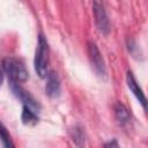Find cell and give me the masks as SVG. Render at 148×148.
<instances>
[{
  "label": "cell",
  "instance_id": "obj_7",
  "mask_svg": "<svg viewBox=\"0 0 148 148\" xmlns=\"http://www.w3.org/2000/svg\"><path fill=\"white\" fill-rule=\"evenodd\" d=\"M126 83H127V87L128 89L133 92V95L136 97V99L140 102V104L142 105L143 109H146V105H147V99H146V96H145V92L143 90L141 89V87L139 86L135 76L133 75V73L131 71L127 72V75H126Z\"/></svg>",
  "mask_w": 148,
  "mask_h": 148
},
{
  "label": "cell",
  "instance_id": "obj_6",
  "mask_svg": "<svg viewBox=\"0 0 148 148\" xmlns=\"http://www.w3.org/2000/svg\"><path fill=\"white\" fill-rule=\"evenodd\" d=\"M45 92L51 98H57L60 96L61 92V83L57 72L51 71L46 75V83H45Z\"/></svg>",
  "mask_w": 148,
  "mask_h": 148
},
{
  "label": "cell",
  "instance_id": "obj_13",
  "mask_svg": "<svg viewBox=\"0 0 148 148\" xmlns=\"http://www.w3.org/2000/svg\"><path fill=\"white\" fill-rule=\"evenodd\" d=\"M2 80H3V75H2V71L0 68V86L2 84Z\"/></svg>",
  "mask_w": 148,
  "mask_h": 148
},
{
  "label": "cell",
  "instance_id": "obj_2",
  "mask_svg": "<svg viewBox=\"0 0 148 148\" xmlns=\"http://www.w3.org/2000/svg\"><path fill=\"white\" fill-rule=\"evenodd\" d=\"M35 71L38 74L39 77H46L49 71V44L46 38L39 34L38 36V43H37V49L35 53Z\"/></svg>",
  "mask_w": 148,
  "mask_h": 148
},
{
  "label": "cell",
  "instance_id": "obj_1",
  "mask_svg": "<svg viewBox=\"0 0 148 148\" xmlns=\"http://www.w3.org/2000/svg\"><path fill=\"white\" fill-rule=\"evenodd\" d=\"M2 67L8 76L9 82L22 83L28 80V71L25 69L23 62L16 58L7 57L2 60Z\"/></svg>",
  "mask_w": 148,
  "mask_h": 148
},
{
  "label": "cell",
  "instance_id": "obj_4",
  "mask_svg": "<svg viewBox=\"0 0 148 148\" xmlns=\"http://www.w3.org/2000/svg\"><path fill=\"white\" fill-rule=\"evenodd\" d=\"M88 54H89V59H90V64L92 69L95 71V73L98 76H105L106 74V68H105V64L103 60V57L96 45V43L94 42H88Z\"/></svg>",
  "mask_w": 148,
  "mask_h": 148
},
{
  "label": "cell",
  "instance_id": "obj_8",
  "mask_svg": "<svg viewBox=\"0 0 148 148\" xmlns=\"http://www.w3.org/2000/svg\"><path fill=\"white\" fill-rule=\"evenodd\" d=\"M69 135L72 141L79 147V148H83L84 147V142H86V133H84V128L80 125V124H75L74 126H72L69 128Z\"/></svg>",
  "mask_w": 148,
  "mask_h": 148
},
{
  "label": "cell",
  "instance_id": "obj_9",
  "mask_svg": "<svg viewBox=\"0 0 148 148\" xmlns=\"http://www.w3.org/2000/svg\"><path fill=\"white\" fill-rule=\"evenodd\" d=\"M113 111H114V117L120 125H126L130 121V119H131L130 111L123 103L117 102L113 106Z\"/></svg>",
  "mask_w": 148,
  "mask_h": 148
},
{
  "label": "cell",
  "instance_id": "obj_3",
  "mask_svg": "<svg viewBox=\"0 0 148 148\" xmlns=\"http://www.w3.org/2000/svg\"><path fill=\"white\" fill-rule=\"evenodd\" d=\"M9 86H10V89H12L13 94L22 102L24 108H28L29 110L34 111L37 114L40 112V104L38 103V101L28 90H25L20 83L9 82Z\"/></svg>",
  "mask_w": 148,
  "mask_h": 148
},
{
  "label": "cell",
  "instance_id": "obj_12",
  "mask_svg": "<svg viewBox=\"0 0 148 148\" xmlns=\"http://www.w3.org/2000/svg\"><path fill=\"white\" fill-rule=\"evenodd\" d=\"M104 148H119L118 141L116 139H112V140H110V141L104 143Z\"/></svg>",
  "mask_w": 148,
  "mask_h": 148
},
{
  "label": "cell",
  "instance_id": "obj_5",
  "mask_svg": "<svg viewBox=\"0 0 148 148\" xmlns=\"http://www.w3.org/2000/svg\"><path fill=\"white\" fill-rule=\"evenodd\" d=\"M92 10H94V16H95V23L97 29L104 34L108 35L110 31V22L104 8V5L99 1H95L92 3Z\"/></svg>",
  "mask_w": 148,
  "mask_h": 148
},
{
  "label": "cell",
  "instance_id": "obj_11",
  "mask_svg": "<svg viewBox=\"0 0 148 148\" xmlns=\"http://www.w3.org/2000/svg\"><path fill=\"white\" fill-rule=\"evenodd\" d=\"M0 140L2 142V147L3 148H15L13 140L10 138V134L8 133L7 128L3 126V124L0 121Z\"/></svg>",
  "mask_w": 148,
  "mask_h": 148
},
{
  "label": "cell",
  "instance_id": "obj_10",
  "mask_svg": "<svg viewBox=\"0 0 148 148\" xmlns=\"http://www.w3.org/2000/svg\"><path fill=\"white\" fill-rule=\"evenodd\" d=\"M21 119H22V123L24 125H35L38 123L39 120V117L37 113H35L34 111L29 110L28 108H24L22 109V114H21Z\"/></svg>",
  "mask_w": 148,
  "mask_h": 148
}]
</instances>
